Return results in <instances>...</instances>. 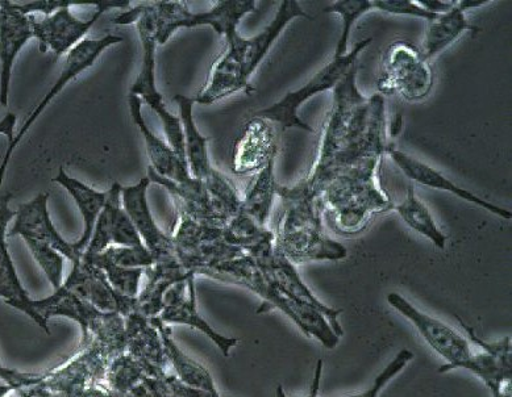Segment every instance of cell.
<instances>
[{
	"mask_svg": "<svg viewBox=\"0 0 512 397\" xmlns=\"http://www.w3.org/2000/svg\"><path fill=\"white\" fill-rule=\"evenodd\" d=\"M98 269H101L106 275L108 282L115 288L119 294L128 296V298H137L140 292V282L143 278V269H126V267L116 266L115 263L108 261L103 254H97V256H83Z\"/></svg>",
	"mask_w": 512,
	"mask_h": 397,
	"instance_id": "obj_40",
	"label": "cell"
},
{
	"mask_svg": "<svg viewBox=\"0 0 512 397\" xmlns=\"http://www.w3.org/2000/svg\"><path fill=\"white\" fill-rule=\"evenodd\" d=\"M223 240L243 250L245 254H251L260 246L274 241V232L260 227L255 220L240 211L223 228Z\"/></svg>",
	"mask_w": 512,
	"mask_h": 397,
	"instance_id": "obj_38",
	"label": "cell"
},
{
	"mask_svg": "<svg viewBox=\"0 0 512 397\" xmlns=\"http://www.w3.org/2000/svg\"><path fill=\"white\" fill-rule=\"evenodd\" d=\"M112 23L116 25H137L141 47H143V61H141L140 73L137 74L135 82L129 90V95H135L141 99V102L147 104L149 108L161 120L162 127L168 144L172 146L177 156L185 164V139H183L182 125L180 117L173 115L166 107L164 96L157 89L156 82V49L157 41L154 36V25L151 15L145 4L139 7L131 8L115 16Z\"/></svg>",
	"mask_w": 512,
	"mask_h": 397,
	"instance_id": "obj_5",
	"label": "cell"
},
{
	"mask_svg": "<svg viewBox=\"0 0 512 397\" xmlns=\"http://www.w3.org/2000/svg\"><path fill=\"white\" fill-rule=\"evenodd\" d=\"M110 361V355L97 342L91 341L65 365L49 369L47 378L40 384L49 391L66 394L87 390L103 383Z\"/></svg>",
	"mask_w": 512,
	"mask_h": 397,
	"instance_id": "obj_13",
	"label": "cell"
},
{
	"mask_svg": "<svg viewBox=\"0 0 512 397\" xmlns=\"http://www.w3.org/2000/svg\"><path fill=\"white\" fill-rule=\"evenodd\" d=\"M48 374L49 370L41 371V373H24V371L10 369L0 363V380L8 384L14 391L36 386V384L44 382Z\"/></svg>",
	"mask_w": 512,
	"mask_h": 397,
	"instance_id": "obj_45",
	"label": "cell"
},
{
	"mask_svg": "<svg viewBox=\"0 0 512 397\" xmlns=\"http://www.w3.org/2000/svg\"><path fill=\"white\" fill-rule=\"evenodd\" d=\"M15 7L24 15L44 14L49 16L61 8L79 6L72 0H35V2L15 3Z\"/></svg>",
	"mask_w": 512,
	"mask_h": 397,
	"instance_id": "obj_47",
	"label": "cell"
},
{
	"mask_svg": "<svg viewBox=\"0 0 512 397\" xmlns=\"http://www.w3.org/2000/svg\"><path fill=\"white\" fill-rule=\"evenodd\" d=\"M26 242L29 252L37 265L44 271L45 277L51 282L53 290L56 291L64 284V266L65 257L58 253L52 246L44 242L33 240V238H23Z\"/></svg>",
	"mask_w": 512,
	"mask_h": 397,
	"instance_id": "obj_41",
	"label": "cell"
},
{
	"mask_svg": "<svg viewBox=\"0 0 512 397\" xmlns=\"http://www.w3.org/2000/svg\"><path fill=\"white\" fill-rule=\"evenodd\" d=\"M168 382L173 397H223L219 394V391L211 392L186 386V384L181 383L173 374L168 375Z\"/></svg>",
	"mask_w": 512,
	"mask_h": 397,
	"instance_id": "obj_48",
	"label": "cell"
},
{
	"mask_svg": "<svg viewBox=\"0 0 512 397\" xmlns=\"http://www.w3.org/2000/svg\"><path fill=\"white\" fill-rule=\"evenodd\" d=\"M11 199L10 192L0 196V299H3L11 307L26 313L29 319L35 321L49 336L51 329H49L47 321L41 319L39 313L36 312L33 299L20 282L18 271H16L14 261L8 252V224L16 216V211H12L10 208Z\"/></svg>",
	"mask_w": 512,
	"mask_h": 397,
	"instance_id": "obj_23",
	"label": "cell"
},
{
	"mask_svg": "<svg viewBox=\"0 0 512 397\" xmlns=\"http://www.w3.org/2000/svg\"><path fill=\"white\" fill-rule=\"evenodd\" d=\"M402 128H403V116L401 114H398L397 116L394 117L393 120H391V123H390L389 132H390L391 139H395V137L401 135Z\"/></svg>",
	"mask_w": 512,
	"mask_h": 397,
	"instance_id": "obj_52",
	"label": "cell"
},
{
	"mask_svg": "<svg viewBox=\"0 0 512 397\" xmlns=\"http://www.w3.org/2000/svg\"><path fill=\"white\" fill-rule=\"evenodd\" d=\"M149 181L164 187L172 195L180 217H186L195 223L207 225V227L224 228L228 219L216 207L211 195L208 194L205 183L199 179L190 177L181 183L169 181L154 173L148 167Z\"/></svg>",
	"mask_w": 512,
	"mask_h": 397,
	"instance_id": "obj_24",
	"label": "cell"
},
{
	"mask_svg": "<svg viewBox=\"0 0 512 397\" xmlns=\"http://www.w3.org/2000/svg\"><path fill=\"white\" fill-rule=\"evenodd\" d=\"M322 374H323V361L319 359L318 363H316L315 367V375L314 380H312L310 392L305 397H318L320 391V383H322ZM276 397H287L285 391H283L282 386H278L276 390Z\"/></svg>",
	"mask_w": 512,
	"mask_h": 397,
	"instance_id": "obj_50",
	"label": "cell"
},
{
	"mask_svg": "<svg viewBox=\"0 0 512 397\" xmlns=\"http://www.w3.org/2000/svg\"><path fill=\"white\" fill-rule=\"evenodd\" d=\"M461 328L468 334L470 342L481 348V353H473L460 367L480 378L491 394L501 392L506 384H510L512 376L511 337H503L497 342L482 340L472 327L457 317Z\"/></svg>",
	"mask_w": 512,
	"mask_h": 397,
	"instance_id": "obj_20",
	"label": "cell"
},
{
	"mask_svg": "<svg viewBox=\"0 0 512 397\" xmlns=\"http://www.w3.org/2000/svg\"><path fill=\"white\" fill-rule=\"evenodd\" d=\"M374 8L376 11L386 12V14L414 16V18L427 20L428 23L434 22L439 16L424 10L416 3V0H374Z\"/></svg>",
	"mask_w": 512,
	"mask_h": 397,
	"instance_id": "obj_44",
	"label": "cell"
},
{
	"mask_svg": "<svg viewBox=\"0 0 512 397\" xmlns=\"http://www.w3.org/2000/svg\"><path fill=\"white\" fill-rule=\"evenodd\" d=\"M124 320L127 328V353L145 367L149 378H164L169 374V363L160 333L151 319L136 312Z\"/></svg>",
	"mask_w": 512,
	"mask_h": 397,
	"instance_id": "obj_27",
	"label": "cell"
},
{
	"mask_svg": "<svg viewBox=\"0 0 512 397\" xmlns=\"http://www.w3.org/2000/svg\"><path fill=\"white\" fill-rule=\"evenodd\" d=\"M393 210L401 216V219L409 225L412 231L426 237L437 249H445L448 238L436 224L430 208L416 196L414 187L407 188L406 198L403 199V202L394 204Z\"/></svg>",
	"mask_w": 512,
	"mask_h": 397,
	"instance_id": "obj_36",
	"label": "cell"
},
{
	"mask_svg": "<svg viewBox=\"0 0 512 397\" xmlns=\"http://www.w3.org/2000/svg\"><path fill=\"white\" fill-rule=\"evenodd\" d=\"M33 15H24L14 2L0 0V104L8 106L12 69L20 50L33 36Z\"/></svg>",
	"mask_w": 512,
	"mask_h": 397,
	"instance_id": "obj_22",
	"label": "cell"
},
{
	"mask_svg": "<svg viewBox=\"0 0 512 397\" xmlns=\"http://www.w3.org/2000/svg\"><path fill=\"white\" fill-rule=\"evenodd\" d=\"M129 6L131 2L127 0H102L95 3L97 11L87 20L78 19L70 7L61 8L52 15L44 16L41 20H36L33 16V36L39 41L41 53L52 52L54 57L58 58L68 54L70 50L87 39V33L108 10H114V8L126 10Z\"/></svg>",
	"mask_w": 512,
	"mask_h": 397,
	"instance_id": "obj_9",
	"label": "cell"
},
{
	"mask_svg": "<svg viewBox=\"0 0 512 397\" xmlns=\"http://www.w3.org/2000/svg\"><path fill=\"white\" fill-rule=\"evenodd\" d=\"M489 3L487 0H461L456 2L451 10L437 16L434 22L428 23L426 36L420 52L427 61L439 56L445 49L456 43L466 32H476L477 27H473L466 19V11L473 8H481Z\"/></svg>",
	"mask_w": 512,
	"mask_h": 397,
	"instance_id": "obj_30",
	"label": "cell"
},
{
	"mask_svg": "<svg viewBox=\"0 0 512 397\" xmlns=\"http://www.w3.org/2000/svg\"><path fill=\"white\" fill-rule=\"evenodd\" d=\"M151 321L160 333L166 359H168L169 366L172 367L173 375L186 386L211 392L218 391L210 371L195 361L193 357L187 355L174 341L172 328L158 316L152 317Z\"/></svg>",
	"mask_w": 512,
	"mask_h": 397,
	"instance_id": "obj_33",
	"label": "cell"
},
{
	"mask_svg": "<svg viewBox=\"0 0 512 397\" xmlns=\"http://www.w3.org/2000/svg\"><path fill=\"white\" fill-rule=\"evenodd\" d=\"M387 303L409 320L427 344L447 362V365L440 367V374L459 370L472 357L473 350L470 348V342L464 336L443 321L420 311L405 296L398 292H390L387 295Z\"/></svg>",
	"mask_w": 512,
	"mask_h": 397,
	"instance_id": "obj_11",
	"label": "cell"
},
{
	"mask_svg": "<svg viewBox=\"0 0 512 397\" xmlns=\"http://www.w3.org/2000/svg\"><path fill=\"white\" fill-rule=\"evenodd\" d=\"M276 129L268 120L253 117L245 125L244 133L237 141L233 170L237 174H248L264 169L269 162L276 161Z\"/></svg>",
	"mask_w": 512,
	"mask_h": 397,
	"instance_id": "obj_26",
	"label": "cell"
},
{
	"mask_svg": "<svg viewBox=\"0 0 512 397\" xmlns=\"http://www.w3.org/2000/svg\"><path fill=\"white\" fill-rule=\"evenodd\" d=\"M145 378H149L145 367L126 351L108 363L102 386L110 397H118L132 390Z\"/></svg>",
	"mask_w": 512,
	"mask_h": 397,
	"instance_id": "obj_37",
	"label": "cell"
},
{
	"mask_svg": "<svg viewBox=\"0 0 512 397\" xmlns=\"http://www.w3.org/2000/svg\"><path fill=\"white\" fill-rule=\"evenodd\" d=\"M108 261L126 269H148L156 263L152 253L144 245L111 246L102 253Z\"/></svg>",
	"mask_w": 512,
	"mask_h": 397,
	"instance_id": "obj_42",
	"label": "cell"
},
{
	"mask_svg": "<svg viewBox=\"0 0 512 397\" xmlns=\"http://www.w3.org/2000/svg\"><path fill=\"white\" fill-rule=\"evenodd\" d=\"M359 62L333 89V103L320 135L318 154L310 173L294 185L308 199L319 202L333 179L370 158L385 156L386 104L381 94L368 98L357 86Z\"/></svg>",
	"mask_w": 512,
	"mask_h": 397,
	"instance_id": "obj_1",
	"label": "cell"
},
{
	"mask_svg": "<svg viewBox=\"0 0 512 397\" xmlns=\"http://www.w3.org/2000/svg\"><path fill=\"white\" fill-rule=\"evenodd\" d=\"M128 107L131 112L132 120L135 121L137 129H139L141 136L145 142V149L149 162H151V169L154 173L160 175L162 178L169 179V181L181 183L191 177L189 166L177 156L172 146L161 140L160 137L154 135L151 128L145 121L143 116V102L135 95L128 96Z\"/></svg>",
	"mask_w": 512,
	"mask_h": 397,
	"instance_id": "obj_29",
	"label": "cell"
},
{
	"mask_svg": "<svg viewBox=\"0 0 512 397\" xmlns=\"http://www.w3.org/2000/svg\"><path fill=\"white\" fill-rule=\"evenodd\" d=\"M148 177L140 179L135 185L122 188V204L129 219L139 232L145 248L152 253L154 261H172L176 258V248L172 234L165 233L153 219L148 203Z\"/></svg>",
	"mask_w": 512,
	"mask_h": 397,
	"instance_id": "obj_16",
	"label": "cell"
},
{
	"mask_svg": "<svg viewBox=\"0 0 512 397\" xmlns=\"http://www.w3.org/2000/svg\"><path fill=\"white\" fill-rule=\"evenodd\" d=\"M199 275L224 283L236 284V286L255 292L264 302L261 308L269 305V309H280L299 328L297 317L291 311L285 296L269 282V279L265 277V274L258 267L255 259L248 256V254H243V256L231 259V261L207 267Z\"/></svg>",
	"mask_w": 512,
	"mask_h": 397,
	"instance_id": "obj_15",
	"label": "cell"
},
{
	"mask_svg": "<svg viewBox=\"0 0 512 397\" xmlns=\"http://www.w3.org/2000/svg\"><path fill=\"white\" fill-rule=\"evenodd\" d=\"M256 4L255 0H220L211 10L191 12L186 2L164 0L147 4V10L153 20L157 45L168 43L178 29H191L201 25L214 29L227 43L239 35L237 27L245 16L256 11Z\"/></svg>",
	"mask_w": 512,
	"mask_h": 397,
	"instance_id": "obj_6",
	"label": "cell"
},
{
	"mask_svg": "<svg viewBox=\"0 0 512 397\" xmlns=\"http://www.w3.org/2000/svg\"><path fill=\"white\" fill-rule=\"evenodd\" d=\"M373 43L372 37L359 41L355 48L349 50L343 57H333L324 68L320 69L314 77L302 87L294 91H289L282 96L277 103L272 104L264 110L258 111L256 117L268 120L270 123L281 125L282 131L287 129H301L308 133H315V129L310 127L305 120L299 116L303 104L308 102L314 96L331 91L339 85L345 74L351 70L353 65L359 62V57L370 44Z\"/></svg>",
	"mask_w": 512,
	"mask_h": 397,
	"instance_id": "obj_7",
	"label": "cell"
},
{
	"mask_svg": "<svg viewBox=\"0 0 512 397\" xmlns=\"http://www.w3.org/2000/svg\"><path fill=\"white\" fill-rule=\"evenodd\" d=\"M123 37L116 35H106L99 37V39H85L79 43L76 48L70 50L66 54L64 66H62L60 77L54 82L52 89L45 94L43 100L37 104L35 110L28 116L26 123L23 124L18 135L15 136L14 141L7 146L6 153H4L2 164H0V186H2L4 175H6L8 164H10L12 154L18 148L20 141L27 135L32 125L39 120V117L44 114L52 100L56 98L66 86L69 85L73 79H76L86 70L93 68L98 58L102 56L108 48L114 47L116 44L123 43Z\"/></svg>",
	"mask_w": 512,
	"mask_h": 397,
	"instance_id": "obj_10",
	"label": "cell"
},
{
	"mask_svg": "<svg viewBox=\"0 0 512 397\" xmlns=\"http://www.w3.org/2000/svg\"><path fill=\"white\" fill-rule=\"evenodd\" d=\"M169 375V374H168ZM168 375L164 378H145L132 390L118 397H173L168 382Z\"/></svg>",
	"mask_w": 512,
	"mask_h": 397,
	"instance_id": "obj_46",
	"label": "cell"
},
{
	"mask_svg": "<svg viewBox=\"0 0 512 397\" xmlns=\"http://www.w3.org/2000/svg\"><path fill=\"white\" fill-rule=\"evenodd\" d=\"M54 183L65 188L72 196L74 203L77 204L79 213H81L83 221V231L77 242H74V249L78 253H85L90 238L93 236L95 224L99 215L107 202L108 191H98L86 183L78 181V179L70 177L62 167L58 170L57 177L53 179Z\"/></svg>",
	"mask_w": 512,
	"mask_h": 397,
	"instance_id": "obj_34",
	"label": "cell"
},
{
	"mask_svg": "<svg viewBox=\"0 0 512 397\" xmlns=\"http://www.w3.org/2000/svg\"><path fill=\"white\" fill-rule=\"evenodd\" d=\"M62 286L99 311L119 313L124 319L137 312V299L119 294L103 271L86 259L73 263V269Z\"/></svg>",
	"mask_w": 512,
	"mask_h": 397,
	"instance_id": "obj_14",
	"label": "cell"
},
{
	"mask_svg": "<svg viewBox=\"0 0 512 397\" xmlns=\"http://www.w3.org/2000/svg\"><path fill=\"white\" fill-rule=\"evenodd\" d=\"M387 156L391 158V161L398 166V169L406 175L407 178L411 179L419 185L434 188V190L449 192V194L457 196L465 202L472 203L474 206L484 208L485 211L493 213V215L501 217V219L511 220L512 213L507 208L495 206L490 203L489 200L481 198L473 192L466 190L464 187L457 186L455 182L451 181L448 177H445L441 171L436 170L435 167L424 164V162L416 160L415 157L401 152V150L389 146L386 152Z\"/></svg>",
	"mask_w": 512,
	"mask_h": 397,
	"instance_id": "obj_25",
	"label": "cell"
},
{
	"mask_svg": "<svg viewBox=\"0 0 512 397\" xmlns=\"http://www.w3.org/2000/svg\"><path fill=\"white\" fill-rule=\"evenodd\" d=\"M373 11H376L374 0H336V2H332L324 8V14L339 15L341 22H343L339 43H337L333 57H343L348 53L353 25L361 16Z\"/></svg>",
	"mask_w": 512,
	"mask_h": 397,
	"instance_id": "obj_39",
	"label": "cell"
},
{
	"mask_svg": "<svg viewBox=\"0 0 512 397\" xmlns=\"http://www.w3.org/2000/svg\"><path fill=\"white\" fill-rule=\"evenodd\" d=\"M416 3L431 14L441 15L451 10L456 2H451V0H416Z\"/></svg>",
	"mask_w": 512,
	"mask_h": 397,
	"instance_id": "obj_49",
	"label": "cell"
},
{
	"mask_svg": "<svg viewBox=\"0 0 512 397\" xmlns=\"http://www.w3.org/2000/svg\"><path fill=\"white\" fill-rule=\"evenodd\" d=\"M122 188L120 183L115 182L108 190L107 202L98 217L93 236L83 256H97L111 246L144 245L135 225L124 211Z\"/></svg>",
	"mask_w": 512,
	"mask_h": 397,
	"instance_id": "obj_18",
	"label": "cell"
},
{
	"mask_svg": "<svg viewBox=\"0 0 512 397\" xmlns=\"http://www.w3.org/2000/svg\"><path fill=\"white\" fill-rule=\"evenodd\" d=\"M12 391L14 390H12V388L8 386V384L0 380V397H7V395L10 394V392Z\"/></svg>",
	"mask_w": 512,
	"mask_h": 397,
	"instance_id": "obj_53",
	"label": "cell"
},
{
	"mask_svg": "<svg viewBox=\"0 0 512 397\" xmlns=\"http://www.w3.org/2000/svg\"><path fill=\"white\" fill-rule=\"evenodd\" d=\"M243 36L236 35L227 41L226 52L212 65L206 86L195 96L194 102L210 106L236 93L252 94L251 82L244 77Z\"/></svg>",
	"mask_w": 512,
	"mask_h": 397,
	"instance_id": "obj_21",
	"label": "cell"
},
{
	"mask_svg": "<svg viewBox=\"0 0 512 397\" xmlns=\"http://www.w3.org/2000/svg\"><path fill=\"white\" fill-rule=\"evenodd\" d=\"M174 102L178 107V117L182 125L183 139H185L186 161L191 177L206 182L215 174L216 169L212 166L210 154H208V139L195 125L194 99L185 95H176Z\"/></svg>",
	"mask_w": 512,
	"mask_h": 397,
	"instance_id": "obj_32",
	"label": "cell"
},
{
	"mask_svg": "<svg viewBox=\"0 0 512 397\" xmlns=\"http://www.w3.org/2000/svg\"><path fill=\"white\" fill-rule=\"evenodd\" d=\"M432 87L434 71L420 48L406 40H397L387 48L377 82L378 94H399L419 102L430 95Z\"/></svg>",
	"mask_w": 512,
	"mask_h": 397,
	"instance_id": "obj_8",
	"label": "cell"
},
{
	"mask_svg": "<svg viewBox=\"0 0 512 397\" xmlns=\"http://www.w3.org/2000/svg\"><path fill=\"white\" fill-rule=\"evenodd\" d=\"M48 202L49 194L43 192L29 202L20 204L16 211L14 225L10 232H7V237L33 238V240L52 246L72 263L81 261L82 254L78 253L73 244L62 237V234L57 231L56 225L53 224Z\"/></svg>",
	"mask_w": 512,
	"mask_h": 397,
	"instance_id": "obj_19",
	"label": "cell"
},
{
	"mask_svg": "<svg viewBox=\"0 0 512 397\" xmlns=\"http://www.w3.org/2000/svg\"><path fill=\"white\" fill-rule=\"evenodd\" d=\"M412 359H414V353H412V351L407 349L399 351V353L395 355L393 361H391L389 365L382 370V373L377 376L376 380H374L373 386L370 387L369 390L361 392L359 395L349 397H378L382 388H384L390 380H393L395 376L401 373L402 370H405L407 363L412 361Z\"/></svg>",
	"mask_w": 512,
	"mask_h": 397,
	"instance_id": "obj_43",
	"label": "cell"
},
{
	"mask_svg": "<svg viewBox=\"0 0 512 397\" xmlns=\"http://www.w3.org/2000/svg\"><path fill=\"white\" fill-rule=\"evenodd\" d=\"M283 215L274 233V246L295 266L312 261H343L348 249L324 231L319 202L308 199L294 186L278 183Z\"/></svg>",
	"mask_w": 512,
	"mask_h": 397,
	"instance_id": "obj_3",
	"label": "cell"
},
{
	"mask_svg": "<svg viewBox=\"0 0 512 397\" xmlns=\"http://www.w3.org/2000/svg\"><path fill=\"white\" fill-rule=\"evenodd\" d=\"M197 277H191L185 282L174 284L165 295V307L160 313V319L166 324L186 325L199 330L210 338L224 357H230L231 350L236 348L239 340L233 337H226L216 332L210 324L198 312L197 300Z\"/></svg>",
	"mask_w": 512,
	"mask_h": 397,
	"instance_id": "obj_17",
	"label": "cell"
},
{
	"mask_svg": "<svg viewBox=\"0 0 512 397\" xmlns=\"http://www.w3.org/2000/svg\"><path fill=\"white\" fill-rule=\"evenodd\" d=\"M16 397H19V396H16Z\"/></svg>",
	"mask_w": 512,
	"mask_h": 397,
	"instance_id": "obj_54",
	"label": "cell"
},
{
	"mask_svg": "<svg viewBox=\"0 0 512 397\" xmlns=\"http://www.w3.org/2000/svg\"><path fill=\"white\" fill-rule=\"evenodd\" d=\"M299 18L312 20L298 0H282L272 22L251 39H243V70L247 81L251 82L252 75L289 24Z\"/></svg>",
	"mask_w": 512,
	"mask_h": 397,
	"instance_id": "obj_28",
	"label": "cell"
},
{
	"mask_svg": "<svg viewBox=\"0 0 512 397\" xmlns=\"http://www.w3.org/2000/svg\"><path fill=\"white\" fill-rule=\"evenodd\" d=\"M248 256L255 259V262L262 270V273L265 274V277L269 279V282L272 283L286 299L311 305V307L318 309L320 313H323V315L327 317L333 332H335L337 336L343 337L344 330L339 323L341 311L328 307L327 304L320 302V300L316 298L314 292L303 282L301 275L298 273L297 266L278 252L276 246H274V241L262 245L256 252L248 254Z\"/></svg>",
	"mask_w": 512,
	"mask_h": 397,
	"instance_id": "obj_12",
	"label": "cell"
},
{
	"mask_svg": "<svg viewBox=\"0 0 512 397\" xmlns=\"http://www.w3.org/2000/svg\"><path fill=\"white\" fill-rule=\"evenodd\" d=\"M36 312L47 321L53 317H66L76 321L82 330V340L78 350L86 348L91 341L97 342L110 358L127 351L126 320L119 313L103 312L79 298L64 286L54 291L48 298L33 300Z\"/></svg>",
	"mask_w": 512,
	"mask_h": 397,
	"instance_id": "obj_4",
	"label": "cell"
},
{
	"mask_svg": "<svg viewBox=\"0 0 512 397\" xmlns=\"http://www.w3.org/2000/svg\"><path fill=\"white\" fill-rule=\"evenodd\" d=\"M381 158H370L345 171L324 188L319 196L322 213L344 236L359 234L374 216L393 210L394 203L382 188L377 170Z\"/></svg>",
	"mask_w": 512,
	"mask_h": 397,
	"instance_id": "obj_2",
	"label": "cell"
},
{
	"mask_svg": "<svg viewBox=\"0 0 512 397\" xmlns=\"http://www.w3.org/2000/svg\"><path fill=\"white\" fill-rule=\"evenodd\" d=\"M147 275V286L137 295V312L140 315L152 319V317L160 316L162 309L165 307L166 292L174 286V284L187 281L191 277H195L191 271L186 270L177 259L172 261L156 262L153 266L144 270Z\"/></svg>",
	"mask_w": 512,
	"mask_h": 397,
	"instance_id": "obj_31",
	"label": "cell"
},
{
	"mask_svg": "<svg viewBox=\"0 0 512 397\" xmlns=\"http://www.w3.org/2000/svg\"><path fill=\"white\" fill-rule=\"evenodd\" d=\"M16 120H18V117H16L15 114H7L3 117V120L0 121V133L7 136L8 145L15 139L14 129Z\"/></svg>",
	"mask_w": 512,
	"mask_h": 397,
	"instance_id": "obj_51",
	"label": "cell"
},
{
	"mask_svg": "<svg viewBox=\"0 0 512 397\" xmlns=\"http://www.w3.org/2000/svg\"><path fill=\"white\" fill-rule=\"evenodd\" d=\"M276 161L257 171V175L248 190L245 191L241 211L255 220L262 228H268L270 215L277 196L276 174H274Z\"/></svg>",
	"mask_w": 512,
	"mask_h": 397,
	"instance_id": "obj_35",
	"label": "cell"
}]
</instances>
